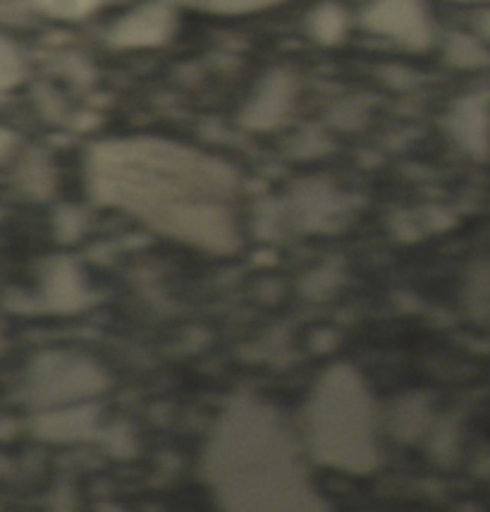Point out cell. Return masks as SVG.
Instances as JSON below:
<instances>
[{
    "mask_svg": "<svg viewBox=\"0 0 490 512\" xmlns=\"http://www.w3.org/2000/svg\"><path fill=\"white\" fill-rule=\"evenodd\" d=\"M371 27L407 41H421L426 34L424 17L414 0H383L371 12Z\"/></svg>",
    "mask_w": 490,
    "mask_h": 512,
    "instance_id": "obj_1",
    "label": "cell"
},
{
    "mask_svg": "<svg viewBox=\"0 0 490 512\" xmlns=\"http://www.w3.org/2000/svg\"><path fill=\"white\" fill-rule=\"evenodd\" d=\"M101 0H39V5L51 15L60 17H79L84 12L94 10Z\"/></svg>",
    "mask_w": 490,
    "mask_h": 512,
    "instance_id": "obj_2",
    "label": "cell"
},
{
    "mask_svg": "<svg viewBox=\"0 0 490 512\" xmlns=\"http://www.w3.org/2000/svg\"><path fill=\"white\" fill-rule=\"evenodd\" d=\"M187 3L199 5V8L220 10V12H242V10H256L266 8V5L278 3V0H187Z\"/></svg>",
    "mask_w": 490,
    "mask_h": 512,
    "instance_id": "obj_3",
    "label": "cell"
}]
</instances>
